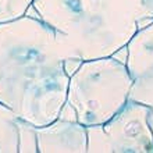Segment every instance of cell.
Wrapping results in <instances>:
<instances>
[{
  "mask_svg": "<svg viewBox=\"0 0 153 153\" xmlns=\"http://www.w3.org/2000/svg\"><path fill=\"white\" fill-rule=\"evenodd\" d=\"M65 60L54 29L38 17L0 24V103L33 127L59 118L70 82Z\"/></svg>",
  "mask_w": 153,
  "mask_h": 153,
  "instance_id": "obj_1",
  "label": "cell"
},
{
  "mask_svg": "<svg viewBox=\"0 0 153 153\" xmlns=\"http://www.w3.org/2000/svg\"><path fill=\"white\" fill-rule=\"evenodd\" d=\"M32 8L54 29L67 60L114 56L141 22V0H33Z\"/></svg>",
  "mask_w": 153,
  "mask_h": 153,
  "instance_id": "obj_2",
  "label": "cell"
},
{
  "mask_svg": "<svg viewBox=\"0 0 153 153\" xmlns=\"http://www.w3.org/2000/svg\"><path fill=\"white\" fill-rule=\"evenodd\" d=\"M132 85L125 63L113 56L84 60L70 75L65 105L85 127L105 124L128 102Z\"/></svg>",
  "mask_w": 153,
  "mask_h": 153,
  "instance_id": "obj_3",
  "label": "cell"
},
{
  "mask_svg": "<svg viewBox=\"0 0 153 153\" xmlns=\"http://www.w3.org/2000/svg\"><path fill=\"white\" fill-rule=\"evenodd\" d=\"M150 107L128 99L109 121L86 127L88 153H153Z\"/></svg>",
  "mask_w": 153,
  "mask_h": 153,
  "instance_id": "obj_4",
  "label": "cell"
},
{
  "mask_svg": "<svg viewBox=\"0 0 153 153\" xmlns=\"http://www.w3.org/2000/svg\"><path fill=\"white\" fill-rule=\"evenodd\" d=\"M39 153H86V127L76 120L56 118L42 127H35Z\"/></svg>",
  "mask_w": 153,
  "mask_h": 153,
  "instance_id": "obj_5",
  "label": "cell"
},
{
  "mask_svg": "<svg viewBox=\"0 0 153 153\" xmlns=\"http://www.w3.org/2000/svg\"><path fill=\"white\" fill-rule=\"evenodd\" d=\"M125 49V65L134 81L153 71V21L143 28H138Z\"/></svg>",
  "mask_w": 153,
  "mask_h": 153,
  "instance_id": "obj_6",
  "label": "cell"
},
{
  "mask_svg": "<svg viewBox=\"0 0 153 153\" xmlns=\"http://www.w3.org/2000/svg\"><path fill=\"white\" fill-rule=\"evenodd\" d=\"M20 118L0 103V153H18Z\"/></svg>",
  "mask_w": 153,
  "mask_h": 153,
  "instance_id": "obj_7",
  "label": "cell"
},
{
  "mask_svg": "<svg viewBox=\"0 0 153 153\" xmlns=\"http://www.w3.org/2000/svg\"><path fill=\"white\" fill-rule=\"evenodd\" d=\"M129 99L141 102V103L150 107L149 124L153 131V71L134 81L132 89L129 93Z\"/></svg>",
  "mask_w": 153,
  "mask_h": 153,
  "instance_id": "obj_8",
  "label": "cell"
},
{
  "mask_svg": "<svg viewBox=\"0 0 153 153\" xmlns=\"http://www.w3.org/2000/svg\"><path fill=\"white\" fill-rule=\"evenodd\" d=\"M33 0H0V24L10 22L25 16Z\"/></svg>",
  "mask_w": 153,
  "mask_h": 153,
  "instance_id": "obj_9",
  "label": "cell"
},
{
  "mask_svg": "<svg viewBox=\"0 0 153 153\" xmlns=\"http://www.w3.org/2000/svg\"><path fill=\"white\" fill-rule=\"evenodd\" d=\"M18 152H31L36 153V135H35V127L25 121L20 120V146Z\"/></svg>",
  "mask_w": 153,
  "mask_h": 153,
  "instance_id": "obj_10",
  "label": "cell"
},
{
  "mask_svg": "<svg viewBox=\"0 0 153 153\" xmlns=\"http://www.w3.org/2000/svg\"><path fill=\"white\" fill-rule=\"evenodd\" d=\"M153 20V0H141V21Z\"/></svg>",
  "mask_w": 153,
  "mask_h": 153,
  "instance_id": "obj_11",
  "label": "cell"
}]
</instances>
